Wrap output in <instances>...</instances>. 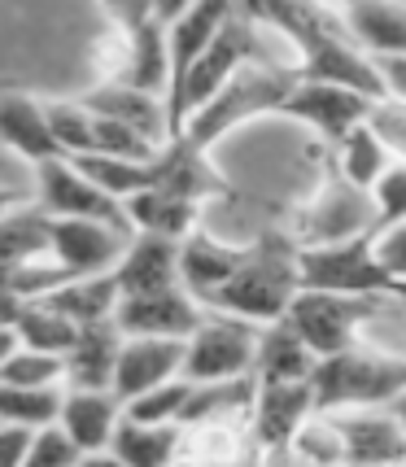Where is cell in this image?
Here are the masks:
<instances>
[{"label":"cell","mask_w":406,"mask_h":467,"mask_svg":"<svg viewBox=\"0 0 406 467\" xmlns=\"http://www.w3.org/2000/svg\"><path fill=\"white\" fill-rule=\"evenodd\" d=\"M119 297L122 288L114 280V271H97V275H70V280H61L53 293H44V302L57 306L66 319H75V324H101V319H114V310H119Z\"/></svg>","instance_id":"obj_25"},{"label":"cell","mask_w":406,"mask_h":467,"mask_svg":"<svg viewBox=\"0 0 406 467\" xmlns=\"http://www.w3.org/2000/svg\"><path fill=\"white\" fill-rule=\"evenodd\" d=\"M18 306H22V302H14V297H0V324H14Z\"/></svg>","instance_id":"obj_47"},{"label":"cell","mask_w":406,"mask_h":467,"mask_svg":"<svg viewBox=\"0 0 406 467\" xmlns=\"http://www.w3.org/2000/svg\"><path fill=\"white\" fill-rule=\"evenodd\" d=\"M285 227L293 232L297 244H328L346 241V236H363V232H380V219H376L371 188H359L354 180H346L341 166L332 162V153H324L310 202L297 205L293 223Z\"/></svg>","instance_id":"obj_6"},{"label":"cell","mask_w":406,"mask_h":467,"mask_svg":"<svg viewBox=\"0 0 406 467\" xmlns=\"http://www.w3.org/2000/svg\"><path fill=\"white\" fill-rule=\"evenodd\" d=\"M18 202H26V197H22L18 188H5V183H0V214H5L9 205H18Z\"/></svg>","instance_id":"obj_46"},{"label":"cell","mask_w":406,"mask_h":467,"mask_svg":"<svg viewBox=\"0 0 406 467\" xmlns=\"http://www.w3.org/2000/svg\"><path fill=\"white\" fill-rule=\"evenodd\" d=\"M371 105L376 97H367L349 83H332V79H293L285 105H280V119H297L306 122L319 144H337L349 127L371 119Z\"/></svg>","instance_id":"obj_10"},{"label":"cell","mask_w":406,"mask_h":467,"mask_svg":"<svg viewBox=\"0 0 406 467\" xmlns=\"http://www.w3.org/2000/svg\"><path fill=\"white\" fill-rule=\"evenodd\" d=\"M83 105L92 109V114H101V119H119L127 127H136L144 131L149 140L166 144L171 140V119H166V97L158 92H144L136 83H122V79H101Z\"/></svg>","instance_id":"obj_18"},{"label":"cell","mask_w":406,"mask_h":467,"mask_svg":"<svg viewBox=\"0 0 406 467\" xmlns=\"http://www.w3.org/2000/svg\"><path fill=\"white\" fill-rule=\"evenodd\" d=\"M114 280L122 293H149V288L183 285L180 280V241L162 232H136L127 254L114 266Z\"/></svg>","instance_id":"obj_19"},{"label":"cell","mask_w":406,"mask_h":467,"mask_svg":"<svg viewBox=\"0 0 406 467\" xmlns=\"http://www.w3.org/2000/svg\"><path fill=\"white\" fill-rule=\"evenodd\" d=\"M101 5H105V14H109V26H119V31L153 22V0H101Z\"/></svg>","instance_id":"obj_42"},{"label":"cell","mask_w":406,"mask_h":467,"mask_svg":"<svg viewBox=\"0 0 406 467\" xmlns=\"http://www.w3.org/2000/svg\"><path fill=\"white\" fill-rule=\"evenodd\" d=\"M293 79H297V66L293 61H271V57L249 61L202 109L188 114V122H183L175 136H183V140L197 144V149H214L227 131H236V127H245V122H254V119H266V114H280Z\"/></svg>","instance_id":"obj_3"},{"label":"cell","mask_w":406,"mask_h":467,"mask_svg":"<svg viewBox=\"0 0 406 467\" xmlns=\"http://www.w3.org/2000/svg\"><path fill=\"white\" fill-rule=\"evenodd\" d=\"M245 9L263 22L276 40L288 44L302 79L349 83L376 101L389 97V83L376 57L359 44L346 14L332 0H245Z\"/></svg>","instance_id":"obj_1"},{"label":"cell","mask_w":406,"mask_h":467,"mask_svg":"<svg viewBox=\"0 0 406 467\" xmlns=\"http://www.w3.org/2000/svg\"><path fill=\"white\" fill-rule=\"evenodd\" d=\"M119 349H122V332L114 319L83 324L75 346L66 349V389H109L114 385Z\"/></svg>","instance_id":"obj_22"},{"label":"cell","mask_w":406,"mask_h":467,"mask_svg":"<svg viewBox=\"0 0 406 467\" xmlns=\"http://www.w3.org/2000/svg\"><path fill=\"white\" fill-rule=\"evenodd\" d=\"M245 258H249V244H227V241H219V236L202 232V227H193L180 241V280H183V288L205 306V297L224 285Z\"/></svg>","instance_id":"obj_20"},{"label":"cell","mask_w":406,"mask_h":467,"mask_svg":"<svg viewBox=\"0 0 406 467\" xmlns=\"http://www.w3.org/2000/svg\"><path fill=\"white\" fill-rule=\"evenodd\" d=\"M328 153H332V162L341 166V175L354 180L359 188H371V183L393 166V158H398V153L385 144V136L371 127V119L359 122V127H349L337 144H328Z\"/></svg>","instance_id":"obj_28"},{"label":"cell","mask_w":406,"mask_h":467,"mask_svg":"<svg viewBox=\"0 0 406 467\" xmlns=\"http://www.w3.org/2000/svg\"><path fill=\"white\" fill-rule=\"evenodd\" d=\"M376 254H380V263H385L393 275L406 280V223H393V227H385V232H376Z\"/></svg>","instance_id":"obj_41"},{"label":"cell","mask_w":406,"mask_h":467,"mask_svg":"<svg viewBox=\"0 0 406 467\" xmlns=\"http://www.w3.org/2000/svg\"><path fill=\"white\" fill-rule=\"evenodd\" d=\"M183 371V341L180 337H122L119 363H114V393L127 407L131 398H141L149 389Z\"/></svg>","instance_id":"obj_15"},{"label":"cell","mask_w":406,"mask_h":467,"mask_svg":"<svg viewBox=\"0 0 406 467\" xmlns=\"http://www.w3.org/2000/svg\"><path fill=\"white\" fill-rule=\"evenodd\" d=\"M188 393H193V380H188V376H171V380H162L158 389H149V393H141V398H131L122 410L136 415V420H153V424H180Z\"/></svg>","instance_id":"obj_35"},{"label":"cell","mask_w":406,"mask_h":467,"mask_svg":"<svg viewBox=\"0 0 406 467\" xmlns=\"http://www.w3.org/2000/svg\"><path fill=\"white\" fill-rule=\"evenodd\" d=\"M258 337L263 324L227 315V310H210L197 324V332L183 341V371L188 380H232V376H254V358H258Z\"/></svg>","instance_id":"obj_8"},{"label":"cell","mask_w":406,"mask_h":467,"mask_svg":"<svg viewBox=\"0 0 406 467\" xmlns=\"http://www.w3.org/2000/svg\"><path fill=\"white\" fill-rule=\"evenodd\" d=\"M315 410V385L310 380H258L254 407H249V432L258 459H285L293 432Z\"/></svg>","instance_id":"obj_12"},{"label":"cell","mask_w":406,"mask_h":467,"mask_svg":"<svg viewBox=\"0 0 406 467\" xmlns=\"http://www.w3.org/2000/svg\"><path fill=\"white\" fill-rule=\"evenodd\" d=\"M44 114H48V127L66 153H88L92 149V136H97V114L83 101H48L44 97Z\"/></svg>","instance_id":"obj_34"},{"label":"cell","mask_w":406,"mask_h":467,"mask_svg":"<svg viewBox=\"0 0 406 467\" xmlns=\"http://www.w3.org/2000/svg\"><path fill=\"white\" fill-rule=\"evenodd\" d=\"M180 446H183V424H153V420H136V415L122 410L105 459L127 467H162L180 459Z\"/></svg>","instance_id":"obj_21"},{"label":"cell","mask_w":406,"mask_h":467,"mask_svg":"<svg viewBox=\"0 0 406 467\" xmlns=\"http://www.w3.org/2000/svg\"><path fill=\"white\" fill-rule=\"evenodd\" d=\"M205 319V306L183 285L149 288V293H122L114 324L122 337H180L188 341Z\"/></svg>","instance_id":"obj_11"},{"label":"cell","mask_w":406,"mask_h":467,"mask_svg":"<svg viewBox=\"0 0 406 467\" xmlns=\"http://www.w3.org/2000/svg\"><path fill=\"white\" fill-rule=\"evenodd\" d=\"M328 415L341 432L346 463H406V428L393 407H341Z\"/></svg>","instance_id":"obj_14"},{"label":"cell","mask_w":406,"mask_h":467,"mask_svg":"<svg viewBox=\"0 0 406 467\" xmlns=\"http://www.w3.org/2000/svg\"><path fill=\"white\" fill-rule=\"evenodd\" d=\"M389 407H393V415H398V420H402V428H406V389L393 398V402H389Z\"/></svg>","instance_id":"obj_48"},{"label":"cell","mask_w":406,"mask_h":467,"mask_svg":"<svg viewBox=\"0 0 406 467\" xmlns=\"http://www.w3.org/2000/svg\"><path fill=\"white\" fill-rule=\"evenodd\" d=\"M0 380H9V385H26V389L66 385V354L22 346V341H18V349L0 363Z\"/></svg>","instance_id":"obj_31"},{"label":"cell","mask_w":406,"mask_h":467,"mask_svg":"<svg viewBox=\"0 0 406 467\" xmlns=\"http://www.w3.org/2000/svg\"><path fill=\"white\" fill-rule=\"evenodd\" d=\"M297 293H302V244L293 241L288 227H276L249 244V258L205 297V306L254 324H271L285 319Z\"/></svg>","instance_id":"obj_2"},{"label":"cell","mask_w":406,"mask_h":467,"mask_svg":"<svg viewBox=\"0 0 406 467\" xmlns=\"http://www.w3.org/2000/svg\"><path fill=\"white\" fill-rule=\"evenodd\" d=\"M371 127L385 136V144L398 158H406V101H398V97L376 101L371 105Z\"/></svg>","instance_id":"obj_39"},{"label":"cell","mask_w":406,"mask_h":467,"mask_svg":"<svg viewBox=\"0 0 406 467\" xmlns=\"http://www.w3.org/2000/svg\"><path fill=\"white\" fill-rule=\"evenodd\" d=\"M288 454H293V459H306V463H346L341 432L332 424V415H328V410H310L302 420V428L293 432Z\"/></svg>","instance_id":"obj_33"},{"label":"cell","mask_w":406,"mask_h":467,"mask_svg":"<svg viewBox=\"0 0 406 467\" xmlns=\"http://www.w3.org/2000/svg\"><path fill=\"white\" fill-rule=\"evenodd\" d=\"M266 36H271V31L245 9V0H236V9L227 14V22L219 26V36L210 40V48L193 61V70L183 75V83L166 97L171 136H175L183 122H188V114L202 109V105L210 101V97H214L241 66H249V61H266Z\"/></svg>","instance_id":"obj_5"},{"label":"cell","mask_w":406,"mask_h":467,"mask_svg":"<svg viewBox=\"0 0 406 467\" xmlns=\"http://www.w3.org/2000/svg\"><path fill=\"white\" fill-rule=\"evenodd\" d=\"M349 31L371 57H406V5L402 0H337Z\"/></svg>","instance_id":"obj_23"},{"label":"cell","mask_w":406,"mask_h":467,"mask_svg":"<svg viewBox=\"0 0 406 467\" xmlns=\"http://www.w3.org/2000/svg\"><path fill=\"white\" fill-rule=\"evenodd\" d=\"M88 454L79 450V441L57 424V420H48V424L36 428V441L26 450V467H70V463H83Z\"/></svg>","instance_id":"obj_36"},{"label":"cell","mask_w":406,"mask_h":467,"mask_svg":"<svg viewBox=\"0 0 406 467\" xmlns=\"http://www.w3.org/2000/svg\"><path fill=\"white\" fill-rule=\"evenodd\" d=\"M36 202L53 219H101V223H114L122 232H136L127 202L105 192L101 183H92V175L75 158H48L36 166Z\"/></svg>","instance_id":"obj_9"},{"label":"cell","mask_w":406,"mask_h":467,"mask_svg":"<svg viewBox=\"0 0 406 467\" xmlns=\"http://www.w3.org/2000/svg\"><path fill=\"white\" fill-rule=\"evenodd\" d=\"M40 424H0V467H26V450Z\"/></svg>","instance_id":"obj_40"},{"label":"cell","mask_w":406,"mask_h":467,"mask_svg":"<svg viewBox=\"0 0 406 467\" xmlns=\"http://www.w3.org/2000/svg\"><path fill=\"white\" fill-rule=\"evenodd\" d=\"M61 389H26L0 380V424H48L61 410Z\"/></svg>","instance_id":"obj_32"},{"label":"cell","mask_w":406,"mask_h":467,"mask_svg":"<svg viewBox=\"0 0 406 467\" xmlns=\"http://www.w3.org/2000/svg\"><path fill=\"white\" fill-rule=\"evenodd\" d=\"M310 385H315V410L389 407L406 389V354L376 341H354L337 354H324L315 363Z\"/></svg>","instance_id":"obj_4"},{"label":"cell","mask_w":406,"mask_h":467,"mask_svg":"<svg viewBox=\"0 0 406 467\" xmlns=\"http://www.w3.org/2000/svg\"><path fill=\"white\" fill-rule=\"evenodd\" d=\"M92 149H97V153H119V158H153L162 144L149 140L144 131L127 127V122L101 119V114H97V136H92Z\"/></svg>","instance_id":"obj_37"},{"label":"cell","mask_w":406,"mask_h":467,"mask_svg":"<svg viewBox=\"0 0 406 467\" xmlns=\"http://www.w3.org/2000/svg\"><path fill=\"white\" fill-rule=\"evenodd\" d=\"M393 297H359V293H328V288H302L288 306V324L302 332V341L319 358L354 346L367 337V324L380 315V306Z\"/></svg>","instance_id":"obj_7"},{"label":"cell","mask_w":406,"mask_h":467,"mask_svg":"<svg viewBox=\"0 0 406 467\" xmlns=\"http://www.w3.org/2000/svg\"><path fill=\"white\" fill-rule=\"evenodd\" d=\"M119 420H122V402L114 389H61L57 424L79 441L88 459H105Z\"/></svg>","instance_id":"obj_17"},{"label":"cell","mask_w":406,"mask_h":467,"mask_svg":"<svg viewBox=\"0 0 406 467\" xmlns=\"http://www.w3.org/2000/svg\"><path fill=\"white\" fill-rule=\"evenodd\" d=\"M319 354L302 341V332L288 319H271L263 324L258 337V358H254V380H310L315 376Z\"/></svg>","instance_id":"obj_24"},{"label":"cell","mask_w":406,"mask_h":467,"mask_svg":"<svg viewBox=\"0 0 406 467\" xmlns=\"http://www.w3.org/2000/svg\"><path fill=\"white\" fill-rule=\"evenodd\" d=\"M158 153H162V149H158ZM158 153H153V158H119V153L88 149V153H70V158L92 175V183H101L105 192H114L119 202H127V197H136V192L158 183Z\"/></svg>","instance_id":"obj_29"},{"label":"cell","mask_w":406,"mask_h":467,"mask_svg":"<svg viewBox=\"0 0 406 467\" xmlns=\"http://www.w3.org/2000/svg\"><path fill=\"white\" fill-rule=\"evenodd\" d=\"M376 66H380V75L389 83V97L406 101V57H376Z\"/></svg>","instance_id":"obj_43"},{"label":"cell","mask_w":406,"mask_h":467,"mask_svg":"<svg viewBox=\"0 0 406 467\" xmlns=\"http://www.w3.org/2000/svg\"><path fill=\"white\" fill-rule=\"evenodd\" d=\"M136 232H122L101 219H53V258L66 275L114 271Z\"/></svg>","instance_id":"obj_13"},{"label":"cell","mask_w":406,"mask_h":467,"mask_svg":"<svg viewBox=\"0 0 406 467\" xmlns=\"http://www.w3.org/2000/svg\"><path fill=\"white\" fill-rule=\"evenodd\" d=\"M14 349H18V332H14V324H0V363H5Z\"/></svg>","instance_id":"obj_45"},{"label":"cell","mask_w":406,"mask_h":467,"mask_svg":"<svg viewBox=\"0 0 406 467\" xmlns=\"http://www.w3.org/2000/svg\"><path fill=\"white\" fill-rule=\"evenodd\" d=\"M0 144H5V149H14V153L26 158L31 166L48 162V158H70V153L57 144L53 127H48L44 97L14 92V88H5V92H0Z\"/></svg>","instance_id":"obj_16"},{"label":"cell","mask_w":406,"mask_h":467,"mask_svg":"<svg viewBox=\"0 0 406 467\" xmlns=\"http://www.w3.org/2000/svg\"><path fill=\"white\" fill-rule=\"evenodd\" d=\"M53 254V214L40 202H18L0 214V263H26Z\"/></svg>","instance_id":"obj_27"},{"label":"cell","mask_w":406,"mask_h":467,"mask_svg":"<svg viewBox=\"0 0 406 467\" xmlns=\"http://www.w3.org/2000/svg\"><path fill=\"white\" fill-rule=\"evenodd\" d=\"M193 5H197V0H153V18L166 26V22H175L180 14H188Z\"/></svg>","instance_id":"obj_44"},{"label":"cell","mask_w":406,"mask_h":467,"mask_svg":"<svg viewBox=\"0 0 406 467\" xmlns=\"http://www.w3.org/2000/svg\"><path fill=\"white\" fill-rule=\"evenodd\" d=\"M371 202H376L380 232L393 223H406V158H393V166L371 183Z\"/></svg>","instance_id":"obj_38"},{"label":"cell","mask_w":406,"mask_h":467,"mask_svg":"<svg viewBox=\"0 0 406 467\" xmlns=\"http://www.w3.org/2000/svg\"><path fill=\"white\" fill-rule=\"evenodd\" d=\"M14 332H18L22 346H36V349H53V354H66L79 337V324L66 319L57 306H48L44 297H31V302L18 306L14 315Z\"/></svg>","instance_id":"obj_30"},{"label":"cell","mask_w":406,"mask_h":467,"mask_svg":"<svg viewBox=\"0 0 406 467\" xmlns=\"http://www.w3.org/2000/svg\"><path fill=\"white\" fill-rule=\"evenodd\" d=\"M127 214H131L136 232H162V236L183 241V236L197 227L202 202L183 197V192L166 188V183H153V188H144L136 197H127Z\"/></svg>","instance_id":"obj_26"}]
</instances>
